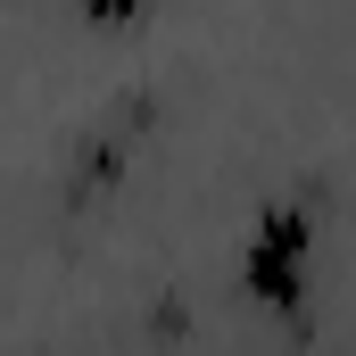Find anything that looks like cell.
<instances>
[{
    "label": "cell",
    "mask_w": 356,
    "mask_h": 356,
    "mask_svg": "<svg viewBox=\"0 0 356 356\" xmlns=\"http://www.w3.org/2000/svg\"><path fill=\"white\" fill-rule=\"evenodd\" d=\"M307 273H315V207L307 199H266L257 232L241 241V290L257 307H273V315H298Z\"/></svg>",
    "instance_id": "obj_1"
},
{
    "label": "cell",
    "mask_w": 356,
    "mask_h": 356,
    "mask_svg": "<svg viewBox=\"0 0 356 356\" xmlns=\"http://www.w3.org/2000/svg\"><path fill=\"white\" fill-rule=\"evenodd\" d=\"M149 332H158V340H191V307H182L175 290H166V298H149Z\"/></svg>",
    "instance_id": "obj_2"
}]
</instances>
